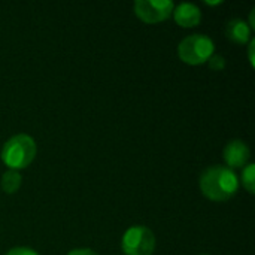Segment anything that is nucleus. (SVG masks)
<instances>
[{
    "instance_id": "obj_1",
    "label": "nucleus",
    "mask_w": 255,
    "mask_h": 255,
    "mask_svg": "<svg viewBox=\"0 0 255 255\" xmlns=\"http://www.w3.org/2000/svg\"><path fill=\"white\" fill-rule=\"evenodd\" d=\"M202 194L211 202H227L236 196L239 190L238 175L227 166H211L203 170L200 181Z\"/></svg>"
},
{
    "instance_id": "obj_2",
    "label": "nucleus",
    "mask_w": 255,
    "mask_h": 255,
    "mask_svg": "<svg viewBox=\"0 0 255 255\" xmlns=\"http://www.w3.org/2000/svg\"><path fill=\"white\" fill-rule=\"evenodd\" d=\"M37 152V145L34 139L25 133H19L12 136L6 140V143L1 148L0 157L1 161L10 169V170H22L28 167Z\"/></svg>"
},
{
    "instance_id": "obj_3",
    "label": "nucleus",
    "mask_w": 255,
    "mask_h": 255,
    "mask_svg": "<svg viewBox=\"0 0 255 255\" xmlns=\"http://www.w3.org/2000/svg\"><path fill=\"white\" fill-rule=\"evenodd\" d=\"M215 43L208 34H190L184 37L178 45V55L181 61L190 66H200L208 63L214 55Z\"/></svg>"
},
{
    "instance_id": "obj_4",
    "label": "nucleus",
    "mask_w": 255,
    "mask_h": 255,
    "mask_svg": "<svg viewBox=\"0 0 255 255\" xmlns=\"http://www.w3.org/2000/svg\"><path fill=\"white\" fill-rule=\"evenodd\" d=\"M121 250L126 255H152L155 250V236L145 226H131L121 239Z\"/></svg>"
},
{
    "instance_id": "obj_5",
    "label": "nucleus",
    "mask_w": 255,
    "mask_h": 255,
    "mask_svg": "<svg viewBox=\"0 0 255 255\" xmlns=\"http://www.w3.org/2000/svg\"><path fill=\"white\" fill-rule=\"evenodd\" d=\"M175 4L170 0H136L134 15L146 24H158L173 13Z\"/></svg>"
},
{
    "instance_id": "obj_6",
    "label": "nucleus",
    "mask_w": 255,
    "mask_h": 255,
    "mask_svg": "<svg viewBox=\"0 0 255 255\" xmlns=\"http://www.w3.org/2000/svg\"><path fill=\"white\" fill-rule=\"evenodd\" d=\"M223 157H224V161H226L229 169L245 167L251 158V149L244 140L235 139L226 145Z\"/></svg>"
},
{
    "instance_id": "obj_7",
    "label": "nucleus",
    "mask_w": 255,
    "mask_h": 255,
    "mask_svg": "<svg viewBox=\"0 0 255 255\" xmlns=\"http://www.w3.org/2000/svg\"><path fill=\"white\" fill-rule=\"evenodd\" d=\"M173 18L179 27L191 28L200 24L202 10L194 3H181L173 9Z\"/></svg>"
},
{
    "instance_id": "obj_8",
    "label": "nucleus",
    "mask_w": 255,
    "mask_h": 255,
    "mask_svg": "<svg viewBox=\"0 0 255 255\" xmlns=\"http://www.w3.org/2000/svg\"><path fill=\"white\" fill-rule=\"evenodd\" d=\"M226 36L235 43L245 45L251 40V28L245 19L233 18L226 24Z\"/></svg>"
},
{
    "instance_id": "obj_9",
    "label": "nucleus",
    "mask_w": 255,
    "mask_h": 255,
    "mask_svg": "<svg viewBox=\"0 0 255 255\" xmlns=\"http://www.w3.org/2000/svg\"><path fill=\"white\" fill-rule=\"evenodd\" d=\"M21 182H22V176L19 172L16 170H6L3 175H1V181H0V185H1V190L6 193V194H15L19 187H21Z\"/></svg>"
},
{
    "instance_id": "obj_10",
    "label": "nucleus",
    "mask_w": 255,
    "mask_h": 255,
    "mask_svg": "<svg viewBox=\"0 0 255 255\" xmlns=\"http://www.w3.org/2000/svg\"><path fill=\"white\" fill-rule=\"evenodd\" d=\"M242 185L244 188L250 193V194H254L255 193V164L254 163H248L245 167H244V172H242Z\"/></svg>"
},
{
    "instance_id": "obj_11",
    "label": "nucleus",
    "mask_w": 255,
    "mask_h": 255,
    "mask_svg": "<svg viewBox=\"0 0 255 255\" xmlns=\"http://www.w3.org/2000/svg\"><path fill=\"white\" fill-rule=\"evenodd\" d=\"M208 64H209V67L212 69V70H215V72H221V70H224V67H226V58L223 57V55H212L209 60H208Z\"/></svg>"
},
{
    "instance_id": "obj_12",
    "label": "nucleus",
    "mask_w": 255,
    "mask_h": 255,
    "mask_svg": "<svg viewBox=\"0 0 255 255\" xmlns=\"http://www.w3.org/2000/svg\"><path fill=\"white\" fill-rule=\"evenodd\" d=\"M6 255H39L34 250L27 248V247H15L12 250H9Z\"/></svg>"
},
{
    "instance_id": "obj_13",
    "label": "nucleus",
    "mask_w": 255,
    "mask_h": 255,
    "mask_svg": "<svg viewBox=\"0 0 255 255\" xmlns=\"http://www.w3.org/2000/svg\"><path fill=\"white\" fill-rule=\"evenodd\" d=\"M67 255H99L96 251L90 250V248H76V250H72L69 251Z\"/></svg>"
},
{
    "instance_id": "obj_14",
    "label": "nucleus",
    "mask_w": 255,
    "mask_h": 255,
    "mask_svg": "<svg viewBox=\"0 0 255 255\" xmlns=\"http://www.w3.org/2000/svg\"><path fill=\"white\" fill-rule=\"evenodd\" d=\"M254 46H255V39L251 37V40H250V46H248V55H250V63H251V66H254Z\"/></svg>"
},
{
    "instance_id": "obj_15",
    "label": "nucleus",
    "mask_w": 255,
    "mask_h": 255,
    "mask_svg": "<svg viewBox=\"0 0 255 255\" xmlns=\"http://www.w3.org/2000/svg\"><path fill=\"white\" fill-rule=\"evenodd\" d=\"M202 255H208V254H202Z\"/></svg>"
}]
</instances>
